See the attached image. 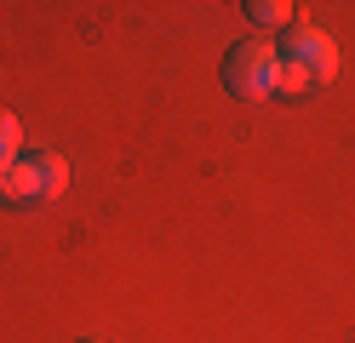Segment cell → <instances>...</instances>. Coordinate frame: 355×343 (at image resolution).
<instances>
[{
  "label": "cell",
  "mask_w": 355,
  "mask_h": 343,
  "mask_svg": "<svg viewBox=\"0 0 355 343\" xmlns=\"http://www.w3.org/2000/svg\"><path fill=\"white\" fill-rule=\"evenodd\" d=\"M247 17L258 23V29H281V35L293 29V23H298V17H293V6H286V0H247Z\"/></svg>",
  "instance_id": "277c9868"
},
{
  "label": "cell",
  "mask_w": 355,
  "mask_h": 343,
  "mask_svg": "<svg viewBox=\"0 0 355 343\" xmlns=\"http://www.w3.org/2000/svg\"><path fill=\"white\" fill-rule=\"evenodd\" d=\"M69 189V160L58 149H24L17 166L0 172V206H40Z\"/></svg>",
  "instance_id": "6da1fadb"
},
{
  "label": "cell",
  "mask_w": 355,
  "mask_h": 343,
  "mask_svg": "<svg viewBox=\"0 0 355 343\" xmlns=\"http://www.w3.org/2000/svg\"><path fill=\"white\" fill-rule=\"evenodd\" d=\"M275 52H281L286 69H298L309 86H327L332 75H338V40H332L327 29H315V23H293Z\"/></svg>",
  "instance_id": "3957f363"
},
{
  "label": "cell",
  "mask_w": 355,
  "mask_h": 343,
  "mask_svg": "<svg viewBox=\"0 0 355 343\" xmlns=\"http://www.w3.org/2000/svg\"><path fill=\"white\" fill-rule=\"evenodd\" d=\"M281 52H275V40L270 35H247V40H235L230 52H224V86L235 91V98H275L281 91Z\"/></svg>",
  "instance_id": "7a4b0ae2"
},
{
  "label": "cell",
  "mask_w": 355,
  "mask_h": 343,
  "mask_svg": "<svg viewBox=\"0 0 355 343\" xmlns=\"http://www.w3.org/2000/svg\"><path fill=\"white\" fill-rule=\"evenodd\" d=\"M80 343H103V337H80Z\"/></svg>",
  "instance_id": "8992f818"
},
{
  "label": "cell",
  "mask_w": 355,
  "mask_h": 343,
  "mask_svg": "<svg viewBox=\"0 0 355 343\" xmlns=\"http://www.w3.org/2000/svg\"><path fill=\"white\" fill-rule=\"evenodd\" d=\"M17 155H24V126H17L12 109H0V172L17 166Z\"/></svg>",
  "instance_id": "5b68a950"
}]
</instances>
